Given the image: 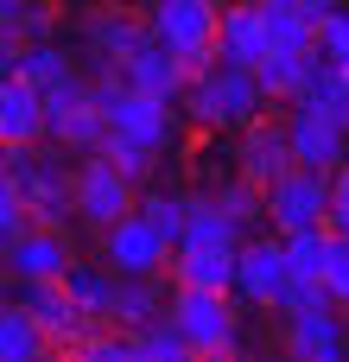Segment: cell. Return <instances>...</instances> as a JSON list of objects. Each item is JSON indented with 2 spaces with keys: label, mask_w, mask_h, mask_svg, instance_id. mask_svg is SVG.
Returning a JSON list of instances; mask_svg holds the SVG:
<instances>
[{
  "label": "cell",
  "mask_w": 349,
  "mask_h": 362,
  "mask_svg": "<svg viewBox=\"0 0 349 362\" xmlns=\"http://www.w3.org/2000/svg\"><path fill=\"white\" fill-rule=\"evenodd\" d=\"M95 102H102V115H108L102 153H108L127 178H153V165L178 146V102L134 89L121 70H114V76H95Z\"/></svg>",
  "instance_id": "6da1fadb"
},
{
  "label": "cell",
  "mask_w": 349,
  "mask_h": 362,
  "mask_svg": "<svg viewBox=\"0 0 349 362\" xmlns=\"http://www.w3.org/2000/svg\"><path fill=\"white\" fill-rule=\"evenodd\" d=\"M178 102H184V121H191V127H203V134H242L248 121H261L267 89H261V76H254L248 64L210 57V64L191 70V83H184Z\"/></svg>",
  "instance_id": "7a4b0ae2"
},
{
  "label": "cell",
  "mask_w": 349,
  "mask_h": 362,
  "mask_svg": "<svg viewBox=\"0 0 349 362\" xmlns=\"http://www.w3.org/2000/svg\"><path fill=\"white\" fill-rule=\"evenodd\" d=\"M6 165H13V185L32 210V223L45 229H64L76 216V165L64 159L57 140H32V146H0Z\"/></svg>",
  "instance_id": "3957f363"
},
{
  "label": "cell",
  "mask_w": 349,
  "mask_h": 362,
  "mask_svg": "<svg viewBox=\"0 0 349 362\" xmlns=\"http://www.w3.org/2000/svg\"><path fill=\"white\" fill-rule=\"evenodd\" d=\"M242 299L235 293H203V286H178L172 293V325L191 337L197 356H235L242 350Z\"/></svg>",
  "instance_id": "277c9868"
},
{
  "label": "cell",
  "mask_w": 349,
  "mask_h": 362,
  "mask_svg": "<svg viewBox=\"0 0 349 362\" xmlns=\"http://www.w3.org/2000/svg\"><path fill=\"white\" fill-rule=\"evenodd\" d=\"M146 25H153V38H159V45H172V51L197 70V64H210V57H216L223 0H153Z\"/></svg>",
  "instance_id": "5b68a950"
},
{
  "label": "cell",
  "mask_w": 349,
  "mask_h": 362,
  "mask_svg": "<svg viewBox=\"0 0 349 362\" xmlns=\"http://www.w3.org/2000/svg\"><path fill=\"white\" fill-rule=\"evenodd\" d=\"M134 185H140V178H127L108 153H83V159H76V223H89V229L102 235L108 223H121L127 210H140Z\"/></svg>",
  "instance_id": "8992f818"
},
{
  "label": "cell",
  "mask_w": 349,
  "mask_h": 362,
  "mask_svg": "<svg viewBox=\"0 0 349 362\" xmlns=\"http://www.w3.org/2000/svg\"><path fill=\"white\" fill-rule=\"evenodd\" d=\"M324 223H331V172L292 165L286 178L267 185V229L299 235V229H324Z\"/></svg>",
  "instance_id": "52a82bcc"
},
{
  "label": "cell",
  "mask_w": 349,
  "mask_h": 362,
  "mask_svg": "<svg viewBox=\"0 0 349 362\" xmlns=\"http://www.w3.org/2000/svg\"><path fill=\"white\" fill-rule=\"evenodd\" d=\"M286 127H292V153H299V165L337 172V165L349 159V115H343V108L299 95L292 115H286Z\"/></svg>",
  "instance_id": "ba28073f"
},
{
  "label": "cell",
  "mask_w": 349,
  "mask_h": 362,
  "mask_svg": "<svg viewBox=\"0 0 349 362\" xmlns=\"http://www.w3.org/2000/svg\"><path fill=\"white\" fill-rule=\"evenodd\" d=\"M153 38V25L146 19H134L127 6H102V13H89L83 19V70L89 76H114V70H127V57L140 51Z\"/></svg>",
  "instance_id": "9c48e42d"
},
{
  "label": "cell",
  "mask_w": 349,
  "mask_h": 362,
  "mask_svg": "<svg viewBox=\"0 0 349 362\" xmlns=\"http://www.w3.org/2000/svg\"><path fill=\"white\" fill-rule=\"evenodd\" d=\"M102 261L114 274H159V267H172V235L146 210H127L121 223L102 229Z\"/></svg>",
  "instance_id": "30bf717a"
},
{
  "label": "cell",
  "mask_w": 349,
  "mask_h": 362,
  "mask_svg": "<svg viewBox=\"0 0 349 362\" xmlns=\"http://www.w3.org/2000/svg\"><path fill=\"white\" fill-rule=\"evenodd\" d=\"M292 280V261H286V235H254L235 248V299L254 305V312H273L280 305V286Z\"/></svg>",
  "instance_id": "8fae6325"
},
{
  "label": "cell",
  "mask_w": 349,
  "mask_h": 362,
  "mask_svg": "<svg viewBox=\"0 0 349 362\" xmlns=\"http://www.w3.org/2000/svg\"><path fill=\"white\" fill-rule=\"evenodd\" d=\"M299 165L292 153V127L286 121H248L242 127V146H235V172H248L254 185H273Z\"/></svg>",
  "instance_id": "7c38bea8"
},
{
  "label": "cell",
  "mask_w": 349,
  "mask_h": 362,
  "mask_svg": "<svg viewBox=\"0 0 349 362\" xmlns=\"http://www.w3.org/2000/svg\"><path fill=\"white\" fill-rule=\"evenodd\" d=\"M286 356L299 362H343L349 356V325L337 305H312L286 318Z\"/></svg>",
  "instance_id": "4fadbf2b"
},
{
  "label": "cell",
  "mask_w": 349,
  "mask_h": 362,
  "mask_svg": "<svg viewBox=\"0 0 349 362\" xmlns=\"http://www.w3.org/2000/svg\"><path fill=\"white\" fill-rule=\"evenodd\" d=\"M273 51V38H267V19H261V0H223V25H216V57H229V64H261Z\"/></svg>",
  "instance_id": "5bb4252c"
},
{
  "label": "cell",
  "mask_w": 349,
  "mask_h": 362,
  "mask_svg": "<svg viewBox=\"0 0 349 362\" xmlns=\"http://www.w3.org/2000/svg\"><path fill=\"white\" fill-rule=\"evenodd\" d=\"M45 121H51L45 89H32L25 76H6V83H0V146H32V140H45Z\"/></svg>",
  "instance_id": "9a60e30c"
},
{
  "label": "cell",
  "mask_w": 349,
  "mask_h": 362,
  "mask_svg": "<svg viewBox=\"0 0 349 362\" xmlns=\"http://www.w3.org/2000/svg\"><path fill=\"white\" fill-rule=\"evenodd\" d=\"M134 89H146V95H165V102H178L184 95V83H191V64L172 51V45H159V38H146L134 57H127V70H121Z\"/></svg>",
  "instance_id": "2e32d148"
},
{
  "label": "cell",
  "mask_w": 349,
  "mask_h": 362,
  "mask_svg": "<svg viewBox=\"0 0 349 362\" xmlns=\"http://www.w3.org/2000/svg\"><path fill=\"white\" fill-rule=\"evenodd\" d=\"M6 261H13V274H19V280H64V267H70L76 255H70V235H64V229L32 223V229L6 248Z\"/></svg>",
  "instance_id": "e0dca14e"
},
{
  "label": "cell",
  "mask_w": 349,
  "mask_h": 362,
  "mask_svg": "<svg viewBox=\"0 0 349 362\" xmlns=\"http://www.w3.org/2000/svg\"><path fill=\"white\" fill-rule=\"evenodd\" d=\"M45 140H57L64 153H102V140H108V115H102V102L89 95V102H70V108H51V121H45Z\"/></svg>",
  "instance_id": "ac0fdd59"
},
{
  "label": "cell",
  "mask_w": 349,
  "mask_h": 362,
  "mask_svg": "<svg viewBox=\"0 0 349 362\" xmlns=\"http://www.w3.org/2000/svg\"><path fill=\"white\" fill-rule=\"evenodd\" d=\"M172 280L203 293H235V248H172Z\"/></svg>",
  "instance_id": "d6986e66"
},
{
  "label": "cell",
  "mask_w": 349,
  "mask_h": 362,
  "mask_svg": "<svg viewBox=\"0 0 349 362\" xmlns=\"http://www.w3.org/2000/svg\"><path fill=\"white\" fill-rule=\"evenodd\" d=\"M165 305H172V299L159 293V274H121L108 325H121V331H146L153 318H165Z\"/></svg>",
  "instance_id": "ffe728a7"
},
{
  "label": "cell",
  "mask_w": 349,
  "mask_h": 362,
  "mask_svg": "<svg viewBox=\"0 0 349 362\" xmlns=\"http://www.w3.org/2000/svg\"><path fill=\"white\" fill-rule=\"evenodd\" d=\"M312 70H318V51H267V57L254 64L267 102H299V95L312 89Z\"/></svg>",
  "instance_id": "44dd1931"
},
{
  "label": "cell",
  "mask_w": 349,
  "mask_h": 362,
  "mask_svg": "<svg viewBox=\"0 0 349 362\" xmlns=\"http://www.w3.org/2000/svg\"><path fill=\"white\" fill-rule=\"evenodd\" d=\"M248 242V229L210 197V191H197V210H191V223H184V242L178 248H242Z\"/></svg>",
  "instance_id": "7402d4cb"
},
{
  "label": "cell",
  "mask_w": 349,
  "mask_h": 362,
  "mask_svg": "<svg viewBox=\"0 0 349 362\" xmlns=\"http://www.w3.org/2000/svg\"><path fill=\"white\" fill-rule=\"evenodd\" d=\"M64 286H70V299H76L89 318L108 325V312H114V286H121V274H114L108 261H70V267H64Z\"/></svg>",
  "instance_id": "603a6c76"
},
{
  "label": "cell",
  "mask_w": 349,
  "mask_h": 362,
  "mask_svg": "<svg viewBox=\"0 0 349 362\" xmlns=\"http://www.w3.org/2000/svg\"><path fill=\"white\" fill-rule=\"evenodd\" d=\"M57 344L45 337V325L13 299V305H0V362H38V356H51Z\"/></svg>",
  "instance_id": "cb8c5ba5"
},
{
  "label": "cell",
  "mask_w": 349,
  "mask_h": 362,
  "mask_svg": "<svg viewBox=\"0 0 349 362\" xmlns=\"http://www.w3.org/2000/svg\"><path fill=\"white\" fill-rule=\"evenodd\" d=\"M261 19H267L273 51H318V19L299 0H261Z\"/></svg>",
  "instance_id": "d4e9b609"
},
{
  "label": "cell",
  "mask_w": 349,
  "mask_h": 362,
  "mask_svg": "<svg viewBox=\"0 0 349 362\" xmlns=\"http://www.w3.org/2000/svg\"><path fill=\"white\" fill-rule=\"evenodd\" d=\"M210 197H216V204H223V210H229V216H235L248 235L267 223V185H254L248 172H229V178H216V191H210Z\"/></svg>",
  "instance_id": "484cf974"
},
{
  "label": "cell",
  "mask_w": 349,
  "mask_h": 362,
  "mask_svg": "<svg viewBox=\"0 0 349 362\" xmlns=\"http://www.w3.org/2000/svg\"><path fill=\"white\" fill-rule=\"evenodd\" d=\"M70 70H83V64H70V57L57 51V38H38V45H25V57H19V76H25L32 89H57Z\"/></svg>",
  "instance_id": "4316f807"
},
{
  "label": "cell",
  "mask_w": 349,
  "mask_h": 362,
  "mask_svg": "<svg viewBox=\"0 0 349 362\" xmlns=\"http://www.w3.org/2000/svg\"><path fill=\"white\" fill-rule=\"evenodd\" d=\"M134 344H140V362H184V356H197V350H191V337L172 325V312H165V318H153L146 331H134Z\"/></svg>",
  "instance_id": "83f0119b"
},
{
  "label": "cell",
  "mask_w": 349,
  "mask_h": 362,
  "mask_svg": "<svg viewBox=\"0 0 349 362\" xmlns=\"http://www.w3.org/2000/svg\"><path fill=\"white\" fill-rule=\"evenodd\" d=\"M140 210L172 235V248L184 242V223H191V210H197V191H153V197H140Z\"/></svg>",
  "instance_id": "f1b7e54d"
},
{
  "label": "cell",
  "mask_w": 349,
  "mask_h": 362,
  "mask_svg": "<svg viewBox=\"0 0 349 362\" xmlns=\"http://www.w3.org/2000/svg\"><path fill=\"white\" fill-rule=\"evenodd\" d=\"M25 229H32V210H25V197H19V185H13V165H6V153H0V255H6Z\"/></svg>",
  "instance_id": "f546056e"
},
{
  "label": "cell",
  "mask_w": 349,
  "mask_h": 362,
  "mask_svg": "<svg viewBox=\"0 0 349 362\" xmlns=\"http://www.w3.org/2000/svg\"><path fill=\"white\" fill-rule=\"evenodd\" d=\"M331 242H337L331 223H324V229H299V235H286V261H292V274H324Z\"/></svg>",
  "instance_id": "4dcf8cb0"
},
{
  "label": "cell",
  "mask_w": 349,
  "mask_h": 362,
  "mask_svg": "<svg viewBox=\"0 0 349 362\" xmlns=\"http://www.w3.org/2000/svg\"><path fill=\"white\" fill-rule=\"evenodd\" d=\"M312 305H331V293H324V280L318 274H292L286 286H280V318H292V312H312Z\"/></svg>",
  "instance_id": "1f68e13d"
},
{
  "label": "cell",
  "mask_w": 349,
  "mask_h": 362,
  "mask_svg": "<svg viewBox=\"0 0 349 362\" xmlns=\"http://www.w3.org/2000/svg\"><path fill=\"white\" fill-rule=\"evenodd\" d=\"M318 57L349 70V6H337L331 19H318Z\"/></svg>",
  "instance_id": "d6a6232c"
},
{
  "label": "cell",
  "mask_w": 349,
  "mask_h": 362,
  "mask_svg": "<svg viewBox=\"0 0 349 362\" xmlns=\"http://www.w3.org/2000/svg\"><path fill=\"white\" fill-rule=\"evenodd\" d=\"M318 280H324L331 305H337V312H349V235H337V242H331V261H324V274H318Z\"/></svg>",
  "instance_id": "836d02e7"
},
{
  "label": "cell",
  "mask_w": 349,
  "mask_h": 362,
  "mask_svg": "<svg viewBox=\"0 0 349 362\" xmlns=\"http://www.w3.org/2000/svg\"><path fill=\"white\" fill-rule=\"evenodd\" d=\"M6 32H13L19 45H38V38H57V13H51L45 0H25V13H19V19L6 25Z\"/></svg>",
  "instance_id": "e575fe53"
},
{
  "label": "cell",
  "mask_w": 349,
  "mask_h": 362,
  "mask_svg": "<svg viewBox=\"0 0 349 362\" xmlns=\"http://www.w3.org/2000/svg\"><path fill=\"white\" fill-rule=\"evenodd\" d=\"M331 229H337V235H349V159L331 172Z\"/></svg>",
  "instance_id": "d590c367"
},
{
  "label": "cell",
  "mask_w": 349,
  "mask_h": 362,
  "mask_svg": "<svg viewBox=\"0 0 349 362\" xmlns=\"http://www.w3.org/2000/svg\"><path fill=\"white\" fill-rule=\"evenodd\" d=\"M19 57H25V45L0 25V83H6V76H19Z\"/></svg>",
  "instance_id": "8d00e7d4"
},
{
  "label": "cell",
  "mask_w": 349,
  "mask_h": 362,
  "mask_svg": "<svg viewBox=\"0 0 349 362\" xmlns=\"http://www.w3.org/2000/svg\"><path fill=\"white\" fill-rule=\"evenodd\" d=\"M0 305H13V261H0Z\"/></svg>",
  "instance_id": "74e56055"
}]
</instances>
